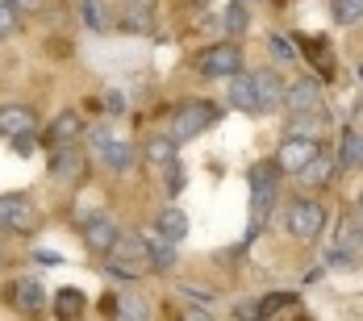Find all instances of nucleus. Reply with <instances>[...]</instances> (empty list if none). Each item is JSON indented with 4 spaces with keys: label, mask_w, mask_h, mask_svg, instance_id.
<instances>
[{
    "label": "nucleus",
    "mask_w": 363,
    "mask_h": 321,
    "mask_svg": "<svg viewBox=\"0 0 363 321\" xmlns=\"http://www.w3.org/2000/svg\"><path fill=\"white\" fill-rule=\"evenodd\" d=\"M105 271L113 280H138L143 271H150V254H146L143 234H121L117 247L105 254Z\"/></svg>",
    "instance_id": "1"
},
{
    "label": "nucleus",
    "mask_w": 363,
    "mask_h": 321,
    "mask_svg": "<svg viewBox=\"0 0 363 321\" xmlns=\"http://www.w3.org/2000/svg\"><path fill=\"white\" fill-rule=\"evenodd\" d=\"M213 121H218V108L209 105V101H184L172 113V121H167V138L176 146H184V142H192L201 130H209Z\"/></svg>",
    "instance_id": "2"
},
{
    "label": "nucleus",
    "mask_w": 363,
    "mask_h": 321,
    "mask_svg": "<svg viewBox=\"0 0 363 321\" xmlns=\"http://www.w3.org/2000/svg\"><path fill=\"white\" fill-rule=\"evenodd\" d=\"M196 72L209 75V79H230V75L242 72V50L234 42H213L196 55Z\"/></svg>",
    "instance_id": "3"
},
{
    "label": "nucleus",
    "mask_w": 363,
    "mask_h": 321,
    "mask_svg": "<svg viewBox=\"0 0 363 321\" xmlns=\"http://www.w3.org/2000/svg\"><path fill=\"white\" fill-rule=\"evenodd\" d=\"M0 225H4V230H13V234H34V230H38L34 201H26V196H17V192L0 196Z\"/></svg>",
    "instance_id": "4"
},
{
    "label": "nucleus",
    "mask_w": 363,
    "mask_h": 321,
    "mask_svg": "<svg viewBox=\"0 0 363 321\" xmlns=\"http://www.w3.org/2000/svg\"><path fill=\"white\" fill-rule=\"evenodd\" d=\"M326 230V209L318 201H296L289 209V234H296L301 242H313Z\"/></svg>",
    "instance_id": "5"
},
{
    "label": "nucleus",
    "mask_w": 363,
    "mask_h": 321,
    "mask_svg": "<svg viewBox=\"0 0 363 321\" xmlns=\"http://www.w3.org/2000/svg\"><path fill=\"white\" fill-rule=\"evenodd\" d=\"M272 196H276V171H263V167H255L251 171V234H259V225H263V213H272Z\"/></svg>",
    "instance_id": "6"
},
{
    "label": "nucleus",
    "mask_w": 363,
    "mask_h": 321,
    "mask_svg": "<svg viewBox=\"0 0 363 321\" xmlns=\"http://www.w3.org/2000/svg\"><path fill=\"white\" fill-rule=\"evenodd\" d=\"M318 154H322V150H318V138H284V146L276 150V167L296 176V171H301L309 159H318Z\"/></svg>",
    "instance_id": "7"
},
{
    "label": "nucleus",
    "mask_w": 363,
    "mask_h": 321,
    "mask_svg": "<svg viewBox=\"0 0 363 321\" xmlns=\"http://www.w3.org/2000/svg\"><path fill=\"white\" fill-rule=\"evenodd\" d=\"M117 238H121V230H117V221H113V217L96 213V217H88V221H84V247H88V250L109 254V250L117 247Z\"/></svg>",
    "instance_id": "8"
},
{
    "label": "nucleus",
    "mask_w": 363,
    "mask_h": 321,
    "mask_svg": "<svg viewBox=\"0 0 363 321\" xmlns=\"http://www.w3.org/2000/svg\"><path fill=\"white\" fill-rule=\"evenodd\" d=\"M9 300L26 313V317H38V313H46V288L38 284L34 276H21V280H13L9 288Z\"/></svg>",
    "instance_id": "9"
},
{
    "label": "nucleus",
    "mask_w": 363,
    "mask_h": 321,
    "mask_svg": "<svg viewBox=\"0 0 363 321\" xmlns=\"http://www.w3.org/2000/svg\"><path fill=\"white\" fill-rule=\"evenodd\" d=\"M284 108L292 113H318L322 108V84L318 79H296L284 88Z\"/></svg>",
    "instance_id": "10"
},
{
    "label": "nucleus",
    "mask_w": 363,
    "mask_h": 321,
    "mask_svg": "<svg viewBox=\"0 0 363 321\" xmlns=\"http://www.w3.org/2000/svg\"><path fill=\"white\" fill-rule=\"evenodd\" d=\"M255 105H259V113H276V108H284V84H280V75L276 72H259L255 75Z\"/></svg>",
    "instance_id": "11"
},
{
    "label": "nucleus",
    "mask_w": 363,
    "mask_h": 321,
    "mask_svg": "<svg viewBox=\"0 0 363 321\" xmlns=\"http://www.w3.org/2000/svg\"><path fill=\"white\" fill-rule=\"evenodd\" d=\"M84 171V154L75 150V146H55V154H50V179H79Z\"/></svg>",
    "instance_id": "12"
},
{
    "label": "nucleus",
    "mask_w": 363,
    "mask_h": 321,
    "mask_svg": "<svg viewBox=\"0 0 363 321\" xmlns=\"http://www.w3.org/2000/svg\"><path fill=\"white\" fill-rule=\"evenodd\" d=\"M34 130V108L26 105H4L0 108V138H17Z\"/></svg>",
    "instance_id": "13"
},
{
    "label": "nucleus",
    "mask_w": 363,
    "mask_h": 321,
    "mask_svg": "<svg viewBox=\"0 0 363 321\" xmlns=\"http://www.w3.org/2000/svg\"><path fill=\"white\" fill-rule=\"evenodd\" d=\"M143 242H146V254H150V267H159V271L176 267V242L172 238H163L159 230H146Z\"/></svg>",
    "instance_id": "14"
},
{
    "label": "nucleus",
    "mask_w": 363,
    "mask_h": 321,
    "mask_svg": "<svg viewBox=\"0 0 363 321\" xmlns=\"http://www.w3.org/2000/svg\"><path fill=\"white\" fill-rule=\"evenodd\" d=\"M230 105L242 108V113H259V105H255V75L247 72L230 75Z\"/></svg>",
    "instance_id": "15"
},
{
    "label": "nucleus",
    "mask_w": 363,
    "mask_h": 321,
    "mask_svg": "<svg viewBox=\"0 0 363 321\" xmlns=\"http://www.w3.org/2000/svg\"><path fill=\"white\" fill-rule=\"evenodd\" d=\"M101 163L109 167L113 176H125L130 167H134V146L130 142H121V138H113L105 150H101Z\"/></svg>",
    "instance_id": "16"
},
{
    "label": "nucleus",
    "mask_w": 363,
    "mask_h": 321,
    "mask_svg": "<svg viewBox=\"0 0 363 321\" xmlns=\"http://www.w3.org/2000/svg\"><path fill=\"white\" fill-rule=\"evenodd\" d=\"M155 230H159L163 238H172V242H184V238H188V213L176 209V205H167V209L159 213V221H155Z\"/></svg>",
    "instance_id": "17"
},
{
    "label": "nucleus",
    "mask_w": 363,
    "mask_h": 321,
    "mask_svg": "<svg viewBox=\"0 0 363 321\" xmlns=\"http://www.w3.org/2000/svg\"><path fill=\"white\" fill-rule=\"evenodd\" d=\"M79 134H84V121H79V113H63V117L50 125V134H46V138H50V146H72Z\"/></svg>",
    "instance_id": "18"
},
{
    "label": "nucleus",
    "mask_w": 363,
    "mask_h": 321,
    "mask_svg": "<svg viewBox=\"0 0 363 321\" xmlns=\"http://www.w3.org/2000/svg\"><path fill=\"white\" fill-rule=\"evenodd\" d=\"M117 317L121 321H150V300L143 292H121L117 296Z\"/></svg>",
    "instance_id": "19"
},
{
    "label": "nucleus",
    "mask_w": 363,
    "mask_h": 321,
    "mask_svg": "<svg viewBox=\"0 0 363 321\" xmlns=\"http://www.w3.org/2000/svg\"><path fill=\"white\" fill-rule=\"evenodd\" d=\"M296 176H301V184H305V188H322V184H330V176H334V159L318 154V159H309Z\"/></svg>",
    "instance_id": "20"
},
{
    "label": "nucleus",
    "mask_w": 363,
    "mask_h": 321,
    "mask_svg": "<svg viewBox=\"0 0 363 321\" xmlns=\"http://www.w3.org/2000/svg\"><path fill=\"white\" fill-rule=\"evenodd\" d=\"M326 125V113H292L289 121V138H318V130Z\"/></svg>",
    "instance_id": "21"
},
{
    "label": "nucleus",
    "mask_w": 363,
    "mask_h": 321,
    "mask_svg": "<svg viewBox=\"0 0 363 321\" xmlns=\"http://www.w3.org/2000/svg\"><path fill=\"white\" fill-rule=\"evenodd\" d=\"M146 159H150V167H167V163H176V142H172L167 134H155V138L146 142Z\"/></svg>",
    "instance_id": "22"
},
{
    "label": "nucleus",
    "mask_w": 363,
    "mask_h": 321,
    "mask_svg": "<svg viewBox=\"0 0 363 321\" xmlns=\"http://www.w3.org/2000/svg\"><path fill=\"white\" fill-rule=\"evenodd\" d=\"M55 309H59V321H75L84 313V292H79V288H63V292L55 296Z\"/></svg>",
    "instance_id": "23"
},
{
    "label": "nucleus",
    "mask_w": 363,
    "mask_h": 321,
    "mask_svg": "<svg viewBox=\"0 0 363 321\" xmlns=\"http://www.w3.org/2000/svg\"><path fill=\"white\" fill-rule=\"evenodd\" d=\"M338 167H363V134H342V150H338Z\"/></svg>",
    "instance_id": "24"
},
{
    "label": "nucleus",
    "mask_w": 363,
    "mask_h": 321,
    "mask_svg": "<svg viewBox=\"0 0 363 321\" xmlns=\"http://www.w3.org/2000/svg\"><path fill=\"white\" fill-rule=\"evenodd\" d=\"M330 13L338 26H355V21H363V0H334Z\"/></svg>",
    "instance_id": "25"
},
{
    "label": "nucleus",
    "mask_w": 363,
    "mask_h": 321,
    "mask_svg": "<svg viewBox=\"0 0 363 321\" xmlns=\"http://www.w3.org/2000/svg\"><path fill=\"white\" fill-rule=\"evenodd\" d=\"M221 21H225V30H230V34H247V26H251L247 9H242L238 0H230V4H225V17H221Z\"/></svg>",
    "instance_id": "26"
},
{
    "label": "nucleus",
    "mask_w": 363,
    "mask_h": 321,
    "mask_svg": "<svg viewBox=\"0 0 363 321\" xmlns=\"http://www.w3.org/2000/svg\"><path fill=\"white\" fill-rule=\"evenodd\" d=\"M84 21H88V30H92V34H105V26H109V13H105L96 0H84Z\"/></svg>",
    "instance_id": "27"
},
{
    "label": "nucleus",
    "mask_w": 363,
    "mask_h": 321,
    "mask_svg": "<svg viewBox=\"0 0 363 321\" xmlns=\"http://www.w3.org/2000/svg\"><path fill=\"white\" fill-rule=\"evenodd\" d=\"M125 26H130V30H150V4H130Z\"/></svg>",
    "instance_id": "28"
},
{
    "label": "nucleus",
    "mask_w": 363,
    "mask_h": 321,
    "mask_svg": "<svg viewBox=\"0 0 363 321\" xmlns=\"http://www.w3.org/2000/svg\"><path fill=\"white\" fill-rule=\"evenodd\" d=\"M289 300H292L289 292H272V296H263V300H255V305H259V317H272V313H276V309H284Z\"/></svg>",
    "instance_id": "29"
},
{
    "label": "nucleus",
    "mask_w": 363,
    "mask_h": 321,
    "mask_svg": "<svg viewBox=\"0 0 363 321\" xmlns=\"http://www.w3.org/2000/svg\"><path fill=\"white\" fill-rule=\"evenodd\" d=\"M17 34V9L9 0H0V38H13Z\"/></svg>",
    "instance_id": "30"
},
{
    "label": "nucleus",
    "mask_w": 363,
    "mask_h": 321,
    "mask_svg": "<svg viewBox=\"0 0 363 321\" xmlns=\"http://www.w3.org/2000/svg\"><path fill=\"white\" fill-rule=\"evenodd\" d=\"M101 108H105V113H113V117H121V113H125V92L109 88V92L101 96Z\"/></svg>",
    "instance_id": "31"
},
{
    "label": "nucleus",
    "mask_w": 363,
    "mask_h": 321,
    "mask_svg": "<svg viewBox=\"0 0 363 321\" xmlns=\"http://www.w3.org/2000/svg\"><path fill=\"white\" fill-rule=\"evenodd\" d=\"M88 142H92V150L101 154V150L113 142V130H109V125H96V130H88Z\"/></svg>",
    "instance_id": "32"
},
{
    "label": "nucleus",
    "mask_w": 363,
    "mask_h": 321,
    "mask_svg": "<svg viewBox=\"0 0 363 321\" xmlns=\"http://www.w3.org/2000/svg\"><path fill=\"white\" fill-rule=\"evenodd\" d=\"M267 46H272V55H276L280 63H292V46H289V42H284L280 34H272V38H267Z\"/></svg>",
    "instance_id": "33"
},
{
    "label": "nucleus",
    "mask_w": 363,
    "mask_h": 321,
    "mask_svg": "<svg viewBox=\"0 0 363 321\" xmlns=\"http://www.w3.org/2000/svg\"><path fill=\"white\" fill-rule=\"evenodd\" d=\"M9 4H13L17 13H42V9H46V0H9Z\"/></svg>",
    "instance_id": "34"
},
{
    "label": "nucleus",
    "mask_w": 363,
    "mask_h": 321,
    "mask_svg": "<svg viewBox=\"0 0 363 321\" xmlns=\"http://www.w3.org/2000/svg\"><path fill=\"white\" fill-rule=\"evenodd\" d=\"M180 292L184 296H192L196 305H209V300H213V292H201V288H188V284H180Z\"/></svg>",
    "instance_id": "35"
},
{
    "label": "nucleus",
    "mask_w": 363,
    "mask_h": 321,
    "mask_svg": "<svg viewBox=\"0 0 363 321\" xmlns=\"http://www.w3.org/2000/svg\"><path fill=\"white\" fill-rule=\"evenodd\" d=\"M13 146H17L21 154H30V150H34V130H30V134H17V138H13Z\"/></svg>",
    "instance_id": "36"
},
{
    "label": "nucleus",
    "mask_w": 363,
    "mask_h": 321,
    "mask_svg": "<svg viewBox=\"0 0 363 321\" xmlns=\"http://www.w3.org/2000/svg\"><path fill=\"white\" fill-rule=\"evenodd\" d=\"M184 321H213L209 313H201V309H192V313H184Z\"/></svg>",
    "instance_id": "37"
},
{
    "label": "nucleus",
    "mask_w": 363,
    "mask_h": 321,
    "mask_svg": "<svg viewBox=\"0 0 363 321\" xmlns=\"http://www.w3.org/2000/svg\"><path fill=\"white\" fill-rule=\"evenodd\" d=\"M125 4H150V0H125Z\"/></svg>",
    "instance_id": "38"
},
{
    "label": "nucleus",
    "mask_w": 363,
    "mask_h": 321,
    "mask_svg": "<svg viewBox=\"0 0 363 321\" xmlns=\"http://www.w3.org/2000/svg\"><path fill=\"white\" fill-rule=\"evenodd\" d=\"M359 221H363V196H359Z\"/></svg>",
    "instance_id": "39"
},
{
    "label": "nucleus",
    "mask_w": 363,
    "mask_h": 321,
    "mask_svg": "<svg viewBox=\"0 0 363 321\" xmlns=\"http://www.w3.org/2000/svg\"><path fill=\"white\" fill-rule=\"evenodd\" d=\"M359 84H363V67H359Z\"/></svg>",
    "instance_id": "40"
},
{
    "label": "nucleus",
    "mask_w": 363,
    "mask_h": 321,
    "mask_svg": "<svg viewBox=\"0 0 363 321\" xmlns=\"http://www.w3.org/2000/svg\"><path fill=\"white\" fill-rule=\"evenodd\" d=\"M0 263H4V250H0Z\"/></svg>",
    "instance_id": "41"
}]
</instances>
